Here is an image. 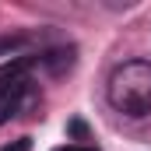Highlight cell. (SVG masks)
<instances>
[{"label": "cell", "mask_w": 151, "mask_h": 151, "mask_svg": "<svg viewBox=\"0 0 151 151\" xmlns=\"http://www.w3.org/2000/svg\"><path fill=\"white\" fill-rule=\"evenodd\" d=\"M109 102L123 116H148L151 113V63L127 60L109 77Z\"/></svg>", "instance_id": "1"}, {"label": "cell", "mask_w": 151, "mask_h": 151, "mask_svg": "<svg viewBox=\"0 0 151 151\" xmlns=\"http://www.w3.org/2000/svg\"><path fill=\"white\" fill-rule=\"evenodd\" d=\"M25 67H28V56H21V60H14L11 67L0 70V127L21 109V102L28 95V84L32 81L25 74Z\"/></svg>", "instance_id": "2"}, {"label": "cell", "mask_w": 151, "mask_h": 151, "mask_svg": "<svg viewBox=\"0 0 151 151\" xmlns=\"http://www.w3.org/2000/svg\"><path fill=\"white\" fill-rule=\"evenodd\" d=\"M42 63H46L53 74H60L63 67H70V63H74V49H53V53H46V56H42Z\"/></svg>", "instance_id": "3"}, {"label": "cell", "mask_w": 151, "mask_h": 151, "mask_svg": "<svg viewBox=\"0 0 151 151\" xmlns=\"http://www.w3.org/2000/svg\"><path fill=\"white\" fill-rule=\"evenodd\" d=\"M70 137H77V141H88V127H84V119H70Z\"/></svg>", "instance_id": "4"}, {"label": "cell", "mask_w": 151, "mask_h": 151, "mask_svg": "<svg viewBox=\"0 0 151 151\" xmlns=\"http://www.w3.org/2000/svg\"><path fill=\"white\" fill-rule=\"evenodd\" d=\"M4 151H32V137H18L14 144H7Z\"/></svg>", "instance_id": "5"}, {"label": "cell", "mask_w": 151, "mask_h": 151, "mask_svg": "<svg viewBox=\"0 0 151 151\" xmlns=\"http://www.w3.org/2000/svg\"><path fill=\"white\" fill-rule=\"evenodd\" d=\"M60 151H95V148H60Z\"/></svg>", "instance_id": "6"}]
</instances>
